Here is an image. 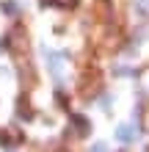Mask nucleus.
Here are the masks:
<instances>
[{
    "instance_id": "nucleus-5",
    "label": "nucleus",
    "mask_w": 149,
    "mask_h": 152,
    "mask_svg": "<svg viewBox=\"0 0 149 152\" xmlns=\"http://www.w3.org/2000/svg\"><path fill=\"white\" fill-rule=\"evenodd\" d=\"M55 6H61V8H72L75 6V0H52Z\"/></svg>"
},
{
    "instance_id": "nucleus-3",
    "label": "nucleus",
    "mask_w": 149,
    "mask_h": 152,
    "mask_svg": "<svg viewBox=\"0 0 149 152\" xmlns=\"http://www.w3.org/2000/svg\"><path fill=\"white\" fill-rule=\"evenodd\" d=\"M97 88H100V75H89V77L83 80V94L86 97H94Z\"/></svg>"
},
{
    "instance_id": "nucleus-1",
    "label": "nucleus",
    "mask_w": 149,
    "mask_h": 152,
    "mask_svg": "<svg viewBox=\"0 0 149 152\" xmlns=\"http://www.w3.org/2000/svg\"><path fill=\"white\" fill-rule=\"evenodd\" d=\"M44 58H47V66H50V72L55 75L61 80V75H64V56H58V53H50L44 50Z\"/></svg>"
},
{
    "instance_id": "nucleus-6",
    "label": "nucleus",
    "mask_w": 149,
    "mask_h": 152,
    "mask_svg": "<svg viewBox=\"0 0 149 152\" xmlns=\"http://www.w3.org/2000/svg\"><path fill=\"white\" fill-rule=\"evenodd\" d=\"M138 11H141V14L149 11V0H138Z\"/></svg>"
},
{
    "instance_id": "nucleus-2",
    "label": "nucleus",
    "mask_w": 149,
    "mask_h": 152,
    "mask_svg": "<svg viewBox=\"0 0 149 152\" xmlns=\"http://www.w3.org/2000/svg\"><path fill=\"white\" fill-rule=\"evenodd\" d=\"M138 136V130H135V124H121V127L116 130V138L121 141V144H130V141H133Z\"/></svg>"
},
{
    "instance_id": "nucleus-7",
    "label": "nucleus",
    "mask_w": 149,
    "mask_h": 152,
    "mask_svg": "<svg viewBox=\"0 0 149 152\" xmlns=\"http://www.w3.org/2000/svg\"><path fill=\"white\" fill-rule=\"evenodd\" d=\"M91 152H108V147H105V144H94V149Z\"/></svg>"
},
{
    "instance_id": "nucleus-4",
    "label": "nucleus",
    "mask_w": 149,
    "mask_h": 152,
    "mask_svg": "<svg viewBox=\"0 0 149 152\" xmlns=\"http://www.w3.org/2000/svg\"><path fill=\"white\" fill-rule=\"evenodd\" d=\"M72 124H75V133H77V136H86V133H89V122H86V119H80V116H75V119H72Z\"/></svg>"
}]
</instances>
